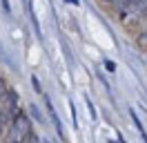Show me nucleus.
Here are the masks:
<instances>
[{
  "label": "nucleus",
  "instance_id": "obj_3",
  "mask_svg": "<svg viewBox=\"0 0 147 143\" xmlns=\"http://www.w3.org/2000/svg\"><path fill=\"white\" fill-rule=\"evenodd\" d=\"M47 110H49V116H51V121H54V125H56V130H58V134L63 136V125H60L58 116H56V110H54V105H51V101H47Z\"/></svg>",
  "mask_w": 147,
  "mask_h": 143
},
{
  "label": "nucleus",
  "instance_id": "obj_8",
  "mask_svg": "<svg viewBox=\"0 0 147 143\" xmlns=\"http://www.w3.org/2000/svg\"><path fill=\"white\" fill-rule=\"evenodd\" d=\"M0 132H2V114H0Z\"/></svg>",
  "mask_w": 147,
  "mask_h": 143
},
{
  "label": "nucleus",
  "instance_id": "obj_4",
  "mask_svg": "<svg viewBox=\"0 0 147 143\" xmlns=\"http://www.w3.org/2000/svg\"><path fill=\"white\" fill-rule=\"evenodd\" d=\"M138 45H140L143 49H147V29H145L140 36H138Z\"/></svg>",
  "mask_w": 147,
  "mask_h": 143
},
{
  "label": "nucleus",
  "instance_id": "obj_5",
  "mask_svg": "<svg viewBox=\"0 0 147 143\" xmlns=\"http://www.w3.org/2000/svg\"><path fill=\"white\" fill-rule=\"evenodd\" d=\"M105 2H109V5H114V7H123L127 0H105Z\"/></svg>",
  "mask_w": 147,
  "mask_h": 143
},
{
  "label": "nucleus",
  "instance_id": "obj_6",
  "mask_svg": "<svg viewBox=\"0 0 147 143\" xmlns=\"http://www.w3.org/2000/svg\"><path fill=\"white\" fill-rule=\"evenodd\" d=\"M2 96H5V83H2V78H0V101H2Z\"/></svg>",
  "mask_w": 147,
  "mask_h": 143
},
{
  "label": "nucleus",
  "instance_id": "obj_7",
  "mask_svg": "<svg viewBox=\"0 0 147 143\" xmlns=\"http://www.w3.org/2000/svg\"><path fill=\"white\" fill-rule=\"evenodd\" d=\"M67 2H71V5H78V2H80V0H67Z\"/></svg>",
  "mask_w": 147,
  "mask_h": 143
},
{
  "label": "nucleus",
  "instance_id": "obj_1",
  "mask_svg": "<svg viewBox=\"0 0 147 143\" xmlns=\"http://www.w3.org/2000/svg\"><path fill=\"white\" fill-rule=\"evenodd\" d=\"M29 134H31V132H29V118L18 112V114L13 116V121H11L7 143H27Z\"/></svg>",
  "mask_w": 147,
  "mask_h": 143
},
{
  "label": "nucleus",
  "instance_id": "obj_2",
  "mask_svg": "<svg viewBox=\"0 0 147 143\" xmlns=\"http://www.w3.org/2000/svg\"><path fill=\"white\" fill-rule=\"evenodd\" d=\"M120 16L125 22H138L147 16V0H127L123 9H120Z\"/></svg>",
  "mask_w": 147,
  "mask_h": 143
}]
</instances>
